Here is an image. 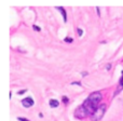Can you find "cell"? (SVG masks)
<instances>
[{"mask_svg": "<svg viewBox=\"0 0 123 121\" xmlns=\"http://www.w3.org/2000/svg\"><path fill=\"white\" fill-rule=\"evenodd\" d=\"M32 28H34V29L36 30V32H40V30H41V28L39 27L38 25H34V26H32Z\"/></svg>", "mask_w": 123, "mask_h": 121, "instance_id": "obj_7", "label": "cell"}, {"mask_svg": "<svg viewBox=\"0 0 123 121\" xmlns=\"http://www.w3.org/2000/svg\"><path fill=\"white\" fill-rule=\"evenodd\" d=\"M119 84L120 87L123 89V70H122V75H121V78H120V81H119Z\"/></svg>", "mask_w": 123, "mask_h": 121, "instance_id": "obj_5", "label": "cell"}, {"mask_svg": "<svg viewBox=\"0 0 123 121\" xmlns=\"http://www.w3.org/2000/svg\"><path fill=\"white\" fill-rule=\"evenodd\" d=\"M64 41H65V42H72V41H74V39L69 38V37H66V38L64 39Z\"/></svg>", "mask_w": 123, "mask_h": 121, "instance_id": "obj_6", "label": "cell"}, {"mask_svg": "<svg viewBox=\"0 0 123 121\" xmlns=\"http://www.w3.org/2000/svg\"><path fill=\"white\" fill-rule=\"evenodd\" d=\"M81 75L84 77V76H87V75H89V72H87V71H82V74H81Z\"/></svg>", "mask_w": 123, "mask_h": 121, "instance_id": "obj_14", "label": "cell"}, {"mask_svg": "<svg viewBox=\"0 0 123 121\" xmlns=\"http://www.w3.org/2000/svg\"><path fill=\"white\" fill-rule=\"evenodd\" d=\"M96 11H97V15L100 16V10H99V6H96Z\"/></svg>", "mask_w": 123, "mask_h": 121, "instance_id": "obj_12", "label": "cell"}, {"mask_svg": "<svg viewBox=\"0 0 123 121\" xmlns=\"http://www.w3.org/2000/svg\"><path fill=\"white\" fill-rule=\"evenodd\" d=\"M50 106L53 107V108L58 107V106H60V102H58L57 100H51V101H50Z\"/></svg>", "mask_w": 123, "mask_h": 121, "instance_id": "obj_4", "label": "cell"}, {"mask_svg": "<svg viewBox=\"0 0 123 121\" xmlns=\"http://www.w3.org/2000/svg\"><path fill=\"white\" fill-rule=\"evenodd\" d=\"M110 67H111V65H110V64H108V65H107V70H109V69H110Z\"/></svg>", "mask_w": 123, "mask_h": 121, "instance_id": "obj_15", "label": "cell"}, {"mask_svg": "<svg viewBox=\"0 0 123 121\" xmlns=\"http://www.w3.org/2000/svg\"><path fill=\"white\" fill-rule=\"evenodd\" d=\"M105 111H106V105L105 104L99 105V107H98V108L94 111L93 115L91 116V120L92 121H100L102 118L104 117Z\"/></svg>", "mask_w": 123, "mask_h": 121, "instance_id": "obj_1", "label": "cell"}, {"mask_svg": "<svg viewBox=\"0 0 123 121\" xmlns=\"http://www.w3.org/2000/svg\"><path fill=\"white\" fill-rule=\"evenodd\" d=\"M17 120H18V121H30V120L26 119V118H23V117H18V118H17Z\"/></svg>", "mask_w": 123, "mask_h": 121, "instance_id": "obj_10", "label": "cell"}, {"mask_svg": "<svg viewBox=\"0 0 123 121\" xmlns=\"http://www.w3.org/2000/svg\"><path fill=\"white\" fill-rule=\"evenodd\" d=\"M56 9L62 13V15H63V19L66 23V22H67V13H66V10L63 8V6H56Z\"/></svg>", "mask_w": 123, "mask_h": 121, "instance_id": "obj_3", "label": "cell"}, {"mask_svg": "<svg viewBox=\"0 0 123 121\" xmlns=\"http://www.w3.org/2000/svg\"><path fill=\"white\" fill-rule=\"evenodd\" d=\"M71 84H72V85H74V84H77V85H79V87H81V85H82L80 81H74V82H71Z\"/></svg>", "mask_w": 123, "mask_h": 121, "instance_id": "obj_9", "label": "cell"}, {"mask_svg": "<svg viewBox=\"0 0 123 121\" xmlns=\"http://www.w3.org/2000/svg\"><path fill=\"white\" fill-rule=\"evenodd\" d=\"M63 102L64 103H68V98L66 96H63Z\"/></svg>", "mask_w": 123, "mask_h": 121, "instance_id": "obj_13", "label": "cell"}, {"mask_svg": "<svg viewBox=\"0 0 123 121\" xmlns=\"http://www.w3.org/2000/svg\"><path fill=\"white\" fill-rule=\"evenodd\" d=\"M77 32H78L79 36H82L83 35V30L81 29V28H78V29H77Z\"/></svg>", "mask_w": 123, "mask_h": 121, "instance_id": "obj_8", "label": "cell"}, {"mask_svg": "<svg viewBox=\"0 0 123 121\" xmlns=\"http://www.w3.org/2000/svg\"><path fill=\"white\" fill-rule=\"evenodd\" d=\"M26 92H27V90H26V89H24V90H21V91L18 92V94H19V95H21V94H24V93H26Z\"/></svg>", "mask_w": 123, "mask_h": 121, "instance_id": "obj_11", "label": "cell"}, {"mask_svg": "<svg viewBox=\"0 0 123 121\" xmlns=\"http://www.w3.org/2000/svg\"><path fill=\"white\" fill-rule=\"evenodd\" d=\"M22 104H23L24 107H26V108H29V107H31L32 105L35 104V102H34V100H32L30 96H28V97L22 100Z\"/></svg>", "mask_w": 123, "mask_h": 121, "instance_id": "obj_2", "label": "cell"}]
</instances>
